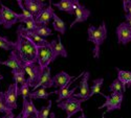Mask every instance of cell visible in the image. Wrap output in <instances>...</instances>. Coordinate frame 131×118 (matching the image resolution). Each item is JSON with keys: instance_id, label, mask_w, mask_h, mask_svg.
I'll list each match as a JSON object with an SVG mask.
<instances>
[{"instance_id": "6da1fadb", "label": "cell", "mask_w": 131, "mask_h": 118, "mask_svg": "<svg viewBox=\"0 0 131 118\" xmlns=\"http://www.w3.org/2000/svg\"><path fill=\"white\" fill-rule=\"evenodd\" d=\"M17 39L15 50L24 65L38 64V46L25 33V26L21 24L17 27Z\"/></svg>"}, {"instance_id": "7a4b0ae2", "label": "cell", "mask_w": 131, "mask_h": 118, "mask_svg": "<svg viewBox=\"0 0 131 118\" xmlns=\"http://www.w3.org/2000/svg\"><path fill=\"white\" fill-rule=\"evenodd\" d=\"M87 35H88V40L93 44V49H92V55L95 60L100 58V52H101V46L107 39V26L106 23L103 22L101 23L100 26H94V25H89L88 29H87Z\"/></svg>"}, {"instance_id": "3957f363", "label": "cell", "mask_w": 131, "mask_h": 118, "mask_svg": "<svg viewBox=\"0 0 131 118\" xmlns=\"http://www.w3.org/2000/svg\"><path fill=\"white\" fill-rule=\"evenodd\" d=\"M82 102H84L83 99L71 96V97L64 99L63 101L57 103V108L63 110L66 113V118H71L74 114H77L79 112H83V109L81 107Z\"/></svg>"}, {"instance_id": "277c9868", "label": "cell", "mask_w": 131, "mask_h": 118, "mask_svg": "<svg viewBox=\"0 0 131 118\" xmlns=\"http://www.w3.org/2000/svg\"><path fill=\"white\" fill-rule=\"evenodd\" d=\"M0 4H1V7H0V25L3 26L5 29H9L12 28L13 25L19 22L21 14L14 12L2 3Z\"/></svg>"}, {"instance_id": "5b68a950", "label": "cell", "mask_w": 131, "mask_h": 118, "mask_svg": "<svg viewBox=\"0 0 131 118\" xmlns=\"http://www.w3.org/2000/svg\"><path fill=\"white\" fill-rule=\"evenodd\" d=\"M101 95L105 98V102L99 107V109H104L106 108V113H110L115 110H119L122 108V102L124 100V93H111L110 95H105L101 93Z\"/></svg>"}, {"instance_id": "8992f818", "label": "cell", "mask_w": 131, "mask_h": 118, "mask_svg": "<svg viewBox=\"0 0 131 118\" xmlns=\"http://www.w3.org/2000/svg\"><path fill=\"white\" fill-rule=\"evenodd\" d=\"M56 61L53 57V51L50 46V42L47 45L38 47V65L42 70L49 67V64Z\"/></svg>"}, {"instance_id": "52a82bcc", "label": "cell", "mask_w": 131, "mask_h": 118, "mask_svg": "<svg viewBox=\"0 0 131 118\" xmlns=\"http://www.w3.org/2000/svg\"><path fill=\"white\" fill-rule=\"evenodd\" d=\"M26 76H27V83L29 85V87L34 89L36 87V85L39 83L41 75L43 73V70L38 64H29V65H24L23 67Z\"/></svg>"}, {"instance_id": "ba28073f", "label": "cell", "mask_w": 131, "mask_h": 118, "mask_svg": "<svg viewBox=\"0 0 131 118\" xmlns=\"http://www.w3.org/2000/svg\"><path fill=\"white\" fill-rule=\"evenodd\" d=\"M4 94V99L5 102L7 104L8 108L14 111L15 109L18 108V104H17V98H18V95H19V86L15 83L10 84L6 91L3 92Z\"/></svg>"}, {"instance_id": "9c48e42d", "label": "cell", "mask_w": 131, "mask_h": 118, "mask_svg": "<svg viewBox=\"0 0 131 118\" xmlns=\"http://www.w3.org/2000/svg\"><path fill=\"white\" fill-rule=\"evenodd\" d=\"M73 4H74V15H75V19L71 22L70 27H73L77 23H81V22H85L87 21L91 15V12L87 8L86 6H84L83 4L80 3V0H73Z\"/></svg>"}, {"instance_id": "30bf717a", "label": "cell", "mask_w": 131, "mask_h": 118, "mask_svg": "<svg viewBox=\"0 0 131 118\" xmlns=\"http://www.w3.org/2000/svg\"><path fill=\"white\" fill-rule=\"evenodd\" d=\"M117 43L121 45H127L131 42V27L127 22L119 23L115 30Z\"/></svg>"}, {"instance_id": "8fae6325", "label": "cell", "mask_w": 131, "mask_h": 118, "mask_svg": "<svg viewBox=\"0 0 131 118\" xmlns=\"http://www.w3.org/2000/svg\"><path fill=\"white\" fill-rule=\"evenodd\" d=\"M89 77H90V73L88 71H85L82 78H81V81H80V84H79L80 92L79 93H74L73 94L74 97L81 98L84 101L87 100V99H89V94H90V88H89V85H88Z\"/></svg>"}, {"instance_id": "7c38bea8", "label": "cell", "mask_w": 131, "mask_h": 118, "mask_svg": "<svg viewBox=\"0 0 131 118\" xmlns=\"http://www.w3.org/2000/svg\"><path fill=\"white\" fill-rule=\"evenodd\" d=\"M0 65L6 66L12 70L23 69V67H24V64L22 61H21V59H20V57L16 50L9 51V57L7 58V60L6 61H0Z\"/></svg>"}, {"instance_id": "4fadbf2b", "label": "cell", "mask_w": 131, "mask_h": 118, "mask_svg": "<svg viewBox=\"0 0 131 118\" xmlns=\"http://www.w3.org/2000/svg\"><path fill=\"white\" fill-rule=\"evenodd\" d=\"M83 74H84V72H82L79 76H77V77H75V78H74L72 82H70V83H69V84L66 86V87H64V88H62V89H59V90L53 91V93H54V94H57V95H58V98H57V103H59V102L63 101L64 99H67V98L71 97V96H73L74 91L79 88V86H74V88L70 89V85H71V84H72L74 81H77L79 77H82V76H83Z\"/></svg>"}, {"instance_id": "5bb4252c", "label": "cell", "mask_w": 131, "mask_h": 118, "mask_svg": "<svg viewBox=\"0 0 131 118\" xmlns=\"http://www.w3.org/2000/svg\"><path fill=\"white\" fill-rule=\"evenodd\" d=\"M75 77L74 76H71L67 72L65 71H61L59 73H57L54 76H52V82H53V87L56 88L57 90L59 89H62L64 87H66V86L72 82Z\"/></svg>"}, {"instance_id": "9a60e30c", "label": "cell", "mask_w": 131, "mask_h": 118, "mask_svg": "<svg viewBox=\"0 0 131 118\" xmlns=\"http://www.w3.org/2000/svg\"><path fill=\"white\" fill-rule=\"evenodd\" d=\"M51 3H52V2H49V4L47 5V7L35 18L37 25H44V26H47V24L53 19L54 12H53V9H52Z\"/></svg>"}, {"instance_id": "2e32d148", "label": "cell", "mask_w": 131, "mask_h": 118, "mask_svg": "<svg viewBox=\"0 0 131 118\" xmlns=\"http://www.w3.org/2000/svg\"><path fill=\"white\" fill-rule=\"evenodd\" d=\"M24 6L35 18L47 7L45 2H39L38 0H25Z\"/></svg>"}, {"instance_id": "e0dca14e", "label": "cell", "mask_w": 131, "mask_h": 118, "mask_svg": "<svg viewBox=\"0 0 131 118\" xmlns=\"http://www.w3.org/2000/svg\"><path fill=\"white\" fill-rule=\"evenodd\" d=\"M51 69L50 67H47L43 70V73L41 75V78L39 81V83L36 85V87L32 89L34 90H37L39 88H44V89H48V88H51L53 87V82H52V76H51Z\"/></svg>"}, {"instance_id": "ac0fdd59", "label": "cell", "mask_w": 131, "mask_h": 118, "mask_svg": "<svg viewBox=\"0 0 131 118\" xmlns=\"http://www.w3.org/2000/svg\"><path fill=\"white\" fill-rule=\"evenodd\" d=\"M50 46L52 48L53 51V57L54 59H57L58 57H62V58H67L68 57V53L66 48L64 47V45L62 44V41H61V37L58 36L57 40H52L50 42Z\"/></svg>"}, {"instance_id": "d6986e66", "label": "cell", "mask_w": 131, "mask_h": 118, "mask_svg": "<svg viewBox=\"0 0 131 118\" xmlns=\"http://www.w3.org/2000/svg\"><path fill=\"white\" fill-rule=\"evenodd\" d=\"M53 6H56L61 12H66L69 15L74 14V4L73 0H60L59 2L53 3Z\"/></svg>"}, {"instance_id": "ffe728a7", "label": "cell", "mask_w": 131, "mask_h": 118, "mask_svg": "<svg viewBox=\"0 0 131 118\" xmlns=\"http://www.w3.org/2000/svg\"><path fill=\"white\" fill-rule=\"evenodd\" d=\"M22 106H23V108H22V111H21V112H22V116L23 117L39 112V110L36 108L34 102H32V99L31 98L23 99V104Z\"/></svg>"}, {"instance_id": "44dd1931", "label": "cell", "mask_w": 131, "mask_h": 118, "mask_svg": "<svg viewBox=\"0 0 131 118\" xmlns=\"http://www.w3.org/2000/svg\"><path fill=\"white\" fill-rule=\"evenodd\" d=\"M52 27H53L54 30L57 31V33H59L61 35H65V34H66V24L64 23V21L60 17H58L57 14L53 15Z\"/></svg>"}, {"instance_id": "7402d4cb", "label": "cell", "mask_w": 131, "mask_h": 118, "mask_svg": "<svg viewBox=\"0 0 131 118\" xmlns=\"http://www.w3.org/2000/svg\"><path fill=\"white\" fill-rule=\"evenodd\" d=\"M116 71H117V80L121 81V83L126 87L127 86L131 87V71L122 70L118 68H116Z\"/></svg>"}, {"instance_id": "603a6c76", "label": "cell", "mask_w": 131, "mask_h": 118, "mask_svg": "<svg viewBox=\"0 0 131 118\" xmlns=\"http://www.w3.org/2000/svg\"><path fill=\"white\" fill-rule=\"evenodd\" d=\"M13 74V81L17 85H23L26 83L27 77H26V73L24 69H19V70H12Z\"/></svg>"}, {"instance_id": "cb8c5ba5", "label": "cell", "mask_w": 131, "mask_h": 118, "mask_svg": "<svg viewBox=\"0 0 131 118\" xmlns=\"http://www.w3.org/2000/svg\"><path fill=\"white\" fill-rule=\"evenodd\" d=\"M54 94L53 92H47L46 89L44 88H39L37 90H34L32 92H30L29 98L31 99H47L49 97V95Z\"/></svg>"}, {"instance_id": "d4e9b609", "label": "cell", "mask_w": 131, "mask_h": 118, "mask_svg": "<svg viewBox=\"0 0 131 118\" xmlns=\"http://www.w3.org/2000/svg\"><path fill=\"white\" fill-rule=\"evenodd\" d=\"M25 33H26V35L35 42V44L39 47V46H44V45H47L48 44V41L46 40V39H44V38H42V37H40L39 35H37L35 31H28L26 28H25Z\"/></svg>"}, {"instance_id": "484cf974", "label": "cell", "mask_w": 131, "mask_h": 118, "mask_svg": "<svg viewBox=\"0 0 131 118\" xmlns=\"http://www.w3.org/2000/svg\"><path fill=\"white\" fill-rule=\"evenodd\" d=\"M20 23H22L25 25V28L28 30V31H34L36 28H37V23H36V20L35 18H26L24 17L22 14H21V17H20V20H19Z\"/></svg>"}, {"instance_id": "4316f807", "label": "cell", "mask_w": 131, "mask_h": 118, "mask_svg": "<svg viewBox=\"0 0 131 118\" xmlns=\"http://www.w3.org/2000/svg\"><path fill=\"white\" fill-rule=\"evenodd\" d=\"M104 84V78L103 77H99L92 81V86L90 89V94H89V98L92 97L95 94H100L101 95V88Z\"/></svg>"}, {"instance_id": "83f0119b", "label": "cell", "mask_w": 131, "mask_h": 118, "mask_svg": "<svg viewBox=\"0 0 131 118\" xmlns=\"http://www.w3.org/2000/svg\"><path fill=\"white\" fill-rule=\"evenodd\" d=\"M15 48H16V42H13L5 37L0 36V49L12 51V50H15Z\"/></svg>"}, {"instance_id": "f1b7e54d", "label": "cell", "mask_w": 131, "mask_h": 118, "mask_svg": "<svg viewBox=\"0 0 131 118\" xmlns=\"http://www.w3.org/2000/svg\"><path fill=\"white\" fill-rule=\"evenodd\" d=\"M108 90L110 91L111 93H114V92H117V93H125V92H126V86H124V85L121 83V81H118V80L116 78V80H114V81L111 83L110 86H109Z\"/></svg>"}, {"instance_id": "f546056e", "label": "cell", "mask_w": 131, "mask_h": 118, "mask_svg": "<svg viewBox=\"0 0 131 118\" xmlns=\"http://www.w3.org/2000/svg\"><path fill=\"white\" fill-rule=\"evenodd\" d=\"M34 31H35L37 35H39L40 37L44 38V39H46V38L49 37V36H52V30H51L49 27L44 26V25H38L37 28H36Z\"/></svg>"}, {"instance_id": "4dcf8cb0", "label": "cell", "mask_w": 131, "mask_h": 118, "mask_svg": "<svg viewBox=\"0 0 131 118\" xmlns=\"http://www.w3.org/2000/svg\"><path fill=\"white\" fill-rule=\"evenodd\" d=\"M51 106H52V101L49 100L48 101V104L46 107H41V109L39 110V113H38L39 118H49V115L51 113L50 112Z\"/></svg>"}, {"instance_id": "1f68e13d", "label": "cell", "mask_w": 131, "mask_h": 118, "mask_svg": "<svg viewBox=\"0 0 131 118\" xmlns=\"http://www.w3.org/2000/svg\"><path fill=\"white\" fill-rule=\"evenodd\" d=\"M0 113H3V114H10L13 113V111L10 110L4 99V94L2 91H0Z\"/></svg>"}, {"instance_id": "d6a6232c", "label": "cell", "mask_w": 131, "mask_h": 118, "mask_svg": "<svg viewBox=\"0 0 131 118\" xmlns=\"http://www.w3.org/2000/svg\"><path fill=\"white\" fill-rule=\"evenodd\" d=\"M29 85L28 83L26 82L25 84L21 85L19 87V95L22 96L23 99H26V98H29V95H30V91H29Z\"/></svg>"}, {"instance_id": "836d02e7", "label": "cell", "mask_w": 131, "mask_h": 118, "mask_svg": "<svg viewBox=\"0 0 131 118\" xmlns=\"http://www.w3.org/2000/svg\"><path fill=\"white\" fill-rule=\"evenodd\" d=\"M21 14H22L24 17H26V18H35L34 16H32V15L28 12V10H27L26 8H23V9H22V13H21Z\"/></svg>"}, {"instance_id": "e575fe53", "label": "cell", "mask_w": 131, "mask_h": 118, "mask_svg": "<svg viewBox=\"0 0 131 118\" xmlns=\"http://www.w3.org/2000/svg\"><path fill=\"white\" fill-rule=\"evenodd\" d=\"M125 22H127L129 26L131 27V15L130 14H125Z\"/></svg>"}, {"instance_id": "d590c367", "label": "cell", "mask_w": 131, "mask_h": 118, "mask_svg": "<svg viewBox=\"0 0 131 118\" xmlns=\"http://www.w3.org/2000/svg\"><path fill=\"white\" fill-rule=\"evenodd\" d=\"M14 117H15L14 113H10V114H4L2 117H0V118H14Z\"/></svg>"}, {"instance_id": "8d00e7d4", "label": "cell", "mask_w": 131, "mask_h": 118, "mask_svg": "<svg viewBox=\"0 0 131 118\" xmlns=\"http://www.w3.org/2000/svg\"><path fill=\"white\" fill-rule=\"evenodd\" d=\"M39 113V112H38ZM38 113H35V114H30V115H28V116H25V117H23V118H39V116H38Z\"/></svg>"}, {"instance_id": "74e56055", "label": "cell", "mask_w": 131, "mask_h": 118, "mask_svg": "<svg viewBox=\"0 0 131 118\" xmlns=\"http://www.w3.org/2000/svg\"><path fill=\"white\" fill-rule=\"evenodd\" d=\"M14 118H23V116H22V112H21V113H19L17 116H15Z\"/></svg>"}, {"instance_id": "f35d334b", "label": "cell", "mask_w": 131, "mask_h": 118, "mask_svg": "<svg viewBox=\"0 0 131 118\" xmlns=\"http://www.w3.org/2000/svg\"><path fill=\"white\" fill-rule=\"evenodd\" d=\"M49 118H57V117H56V114H54L53 112H51L50 115H49Z\"/></svg>"}, {"instance_id": "ab89813d", "label": "cell", "mask_w": 131, "mask_h": 118, "mask_svg": "<svg viewBox=\"0 0 131 118\" xmlns=\"http://www.w3.org/2000/svg\"><path fill=\"white\" fill-rule=\"evenodd\" d=\"M78 118H86V116H85V114H84V111L81 112V116H79Z\"/></svg>"}, {"instance_id": "60d3db41", "label": "cell", "mask_w": 131, "mask_h": 118, "mask_svg": "<svg viewBox=\"0 0 131 118\" xmlns=\"http://www.w3.org/2000/svg\"><path fill=\"white\" fill-rule=\"evenodd\" d=\"M131 0H123V4H125V3H127V2H130Z\"/></svg>"}, {"instance_id": "b9f144b4", "label": "cell", "mask_w": 131, "mask_h": 118, "mask_svg": "<svg viewBox=\"0 0 131 118\" xmlns=\"http://www.w3.org/2000/svg\"><path fill=\"white\" fill-rule=\"evenodd\" d=\"M2 80H3V76H2V75H1V74H0V82H1V81H2Z\"/></svg>"}, {"instance_id": "7bdbcfd3", "label": "cell", "mask_w": 131, "mask_h": 118, "mask_svg": "<svg viewBox=\"0 0 131 118\" xmlns=\"http://www.w3.org/2000/svg\"><path fill=\"white\" fill-rule=\"evenodd\" d=\"M38 1H39V2H44L45 0H38ZM49 1H51V0H49Z\"/></svg>"}, {"instance_id": "ee69618b", "label": "cell", "mask_w": 131, "mask_h": 118, "mask_svg": "<svg viewBox=\"0 0 131 118\" xmlns=\"http://www.w3.org/2000/svg\"><path fill=\"white\" fill-rule=\"evenodd\" d=\"M21 1H22V2H23V3H24V1H25V0H21Z\"/></svg>"}]
</instances>
